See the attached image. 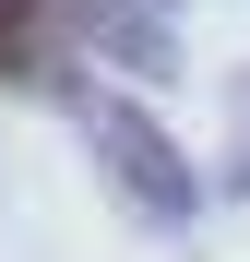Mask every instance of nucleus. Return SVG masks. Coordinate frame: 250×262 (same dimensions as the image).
Instances as JSON below:
<instances>
[{
    "mask_svg": "<svg viewBox=\"0 0 250 262\" xmlns=\"http://www.w3.org/2000/svg\"><path fill=\"white\" fill-rule=\"evenodd\" d=\"M83 107V143H96V167H107V191L143 214V227H191V155L167 143V119L143 107V96H72Z\"/></svg>",
    "mask_w": 250,
    "mask_h": 262,
    "instance_id": "1",
    "label": "nucleus"
},
{
    "mask_svg": "<svg viewBox=\"0 0 250 262\" xmlns=\"http://www.w3.org/2000/svg\"><path fill=\"white\" fill-rule=\"evenodd\" d=\"M226 179H238V191H250V72H238V83H226Z\"/></svg>",
    "mask_w": 250,
    "mask_h": 262,
    "instance_id": "2",
    "label": "nucleus"
}]
</instances>
